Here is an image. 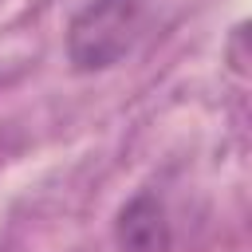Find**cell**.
Masks as SVG:
<instances>
[{"label":"cell","mask_w":252,"mask_h":252,"mask_svg":"<svg viewBox=\"0 0 252 252\" xmlns=\"http://www.w3.org/2000/svg\"><path fill=\"white\" fill-rule=\"evenodd\" d=\"M146 32V0H87L63 35V51L75 75L118 67Z\"/></svg>","instance_id":"cell-1"},{"label":"cell","mask_w":252,"mask_h":252,"mask_svg":"<svg viewBox=\"0 0 252 252\" xmlns=\"http://www.w3.org/2000/svg\"><path fill=\"white\" fill-rule=\"evenodd\" d=\"M169 213L158 193H134L114 217V244L118 252H169Z\"/></svg>","instance_id":"cell-2"}]
</instances>
